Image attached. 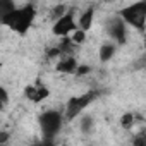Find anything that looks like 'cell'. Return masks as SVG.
I'll list each match as a JSON object with an SVG mask.
<instances>
[{
  "mask_svg": "<svg viewBox=\"0 0 146 146\" xmlns=\"http://www.w3.org/2000/svg\"><path fill=\"white\" fill-rule=\"evenodd\" d=\"M36 7L33 4H26V5H16L14 11H11L9 14L2 16L0 23H2L5 28L12 29L14 33H19V35H24L28 33V29L33 26L35 19H36Z\"/></svg>",
  "mask_w": 146,
  "mask_h": 146,
  "instance_id": "obj_1",
  "label": "cell"
},
{
  "mask_svg": "<svg viewBox=\"0 0 146 146\" xmlns=\"http://www.w3.org/2000/svg\"><path fill=\"white\" fill-rule=\"evenodd\" d=\"M64 120H65L64 112L53 110V108L43 110L40 113V119H38V125H40V131H41V136H43L41 139L53 141L60 134L62 125H64Z\"/></svg>",
  "mask_w": 146,
  "mask_h": 146,
  "instance_id": "obj_2",
  "label": "cell"
},
{
  "mask_svg": "<svg viewBox=\"0 0 146 146\" xmlns=\"http://www.w3.org/2000/svg\"><path fill=\"white\" fill-rule=\"evenodd\" d=\"M119 16L124 19V23L132 28L137 29L141 33L146 31V2H137V4H131L120 9Z\"/></svg>",
  "mask_w": 146,
  "mask_h": 146,
  "instance_id": "obj_3",
  "label": "cell"
},
{
  "mask_svg": "<svg viewBox=\"0 0 146 146\" xmlns=\"http://www.w3.org/2000/svg\"><path fill=\"white\" fill-rule=\"evenodd\" d=\"M96 98V93L95 91H90V93H83V95H78V96H70L67 100V105H65V110H64V115H65V120H74L78 117L83 115V112L88 108V105Z\"/></svg>",
  "mask_w": 146,
  "mask_h": 146,
  "instance_id": "obj_4",
  "label": "cell"
},
{
  "mask_svg": "<svg viewBox=\"0 0 146 146\" xmlns=\"http://www.w3.org/2000/svg\"><path fill=\"white\" fill-rule=\"evenodd\" d=\"M78 29V14L74 11H69L67 14H64L62 17H58L53 26H52V33L57 38H69L72 33Z\"/></svg>",
  "mask_w": 146,
  "mask_h": 146,
  "instance_id": "obj_5",
  "label": "cell"
},
{
  "mask_svg": "<svg viewBox=\"0 0 146 146\" xmlns=\"http://www.w3.org/2000/svg\"><path fill=\"white\" fill-rule=\"evenodd\" d=\"M105 31H107V35H108V40L113 41V43H117V45H122V43L127 41L129 28H127V24L124 23V19H122L119 14H115V16H112V17L108 19Z\"/></svg>",
  "mask_w": 146,
  "mask_h": 146,
  "instance_id": "obj_6",
  "label": "cell"
},
{
  "mask_svg": "<svg viewBox=\"0 0 146 146\" xmlns=\"http://www.w3.org/2000/svg\"><path fill=\"white\" fill-rule=\"evenodd\" d=\"M24 95H26V98H28L29 102H33V103H41V102H45V100L50 96V90H48L46 84L36 81V83L26 86Z\"/></svg>",
  "mask_w": 146,
  "mask_h": 146,
  "instance_id": "obj_7",
  "label": "cell"
},
{
  "mask_svg": "<svg viewBox=\"0 0 146 146\" xmlns=\"http://www.w3.org/2000/svg\"><path fill=\"white\" fill-rule=\"evenodd\" d=\"M79 62L74 55H64L55 62V70L60 72V74H78V69H79Z\"/></svg>",
  "mask_w": 146,
  "mask_h": 146,
  "instance_id": "obj_8",
  "label": "cell"
},
{
  "mask_svg": "<svg viewBox=\"0 0 146 146\" xmlns=\"http://www.w3.org/2000/svg\"><path fill=\"white\" fill-rule=\"evenodd\" d=\"M117 48H119L117 43H113V41H110V40H105V41L100 45V48H98V60H100L102 64L110 62V60L115 57Z\"/></svg>",
  "mask_w": 146,
  "mask_h": 146,
  "instance_id": "obj_9",
  "label": "cell"
},
{
  "mask_svg": "<svg viewBox=\"0 0 146 146\" xmlns=\"http://www.w3.org/2000/svg\"><path fill=\"white\" fill-rule=\"evenodd\" d=\"M93 21H95V9L93 7L84 9L83 12L78 14V29H83L88 33L93 26Z\"/></svg>",
  "mask_w": 146,
  "mask_h": 146,
  "instance_id": "obj_10",
  "label": "cell"
},
{
  "mask_svg": "<svg viewBox=\"0 0 146 146\" xmlns=\"http://www.w3.org/2000/svg\"><path fill=\"white\" fill-rule=\"evenodd\" d=\"M86 36H88V33H86V31H83V29H76V31L72 33L69 38L72 40V43H74L76 46H79V45H83V43L86 41Z\"/></svg>",
  "mask_w": 146,
  "mask_h": 146,
  "instance_id": "obj_11",
  "label": "cell"
},
{
  "mask_svg": "<svg viewBox=\"0 0 146 146\" xmlns=\"http://www.w3.org/2000/svg\"><path fill=\"white\" fill-rule=\"evenodd\" d=\"M144 50H146V38H144Z\"/></svg>",
  "mask_w": 146,
  "mask_h": 146,
  "instance_id": "obj_12",
  "label": "cell"
}]
</instances>
